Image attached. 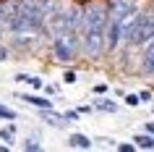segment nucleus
Wrapping results in <instances>:
<instances>
[{
	"instance_id": "nucleus-1",
	"label": "nucleus",
	"mask_w": 154,
	"mask_h": 152,
	"mask_svg": "<svg viewBox=\"0 0 154 152\" xmlns=\"http://www.w3.org/2000/svg\"><path fill=\"white\" fill-rule=\"evenodd\" d=\"M107 8L102 3H91L84 8V50L89 58H99L107 47Z\"/></svg>"
},
{
	"instance_id": "nucleus-2",
	"label": "nucleus",
	"mask_w": 154,
	"mask_h": 152,
	"mask_svg": "<svg viewBox=\"0 0 154 152\" xmlns=\"http://www.w3.org/2000/svg\"><path fill=\"white\" fill-rule=\"evenodd\" d=\"M154 37V11H149V13H138L136 18V29H133V34H131L128 45H144V42H149Z\"/></svg>"
},
{
	"instance_id": "nucleus-3",
	"label": "nucleus",
	"mask_w": 154,
	"mask_h": 152,
	"mask_svg": "<svg viewBox=\"0 0 154 152\" xmlns=\"http://www.w3.org/2000/svg\"><path fill=\"white\" fill-rule=\"evenodd\" d=\"M120 40H123V34H120V21L110 16V21H107V47L115 50L118 45H120Z\"/></svg>"
},
{
	"instance_id": "nucleus-4",
	"label": "nucleus",
	"mask_w": 154,
	"mask_h": 152,
	"mask_svg": "<svg viewBox=\"0 0 154 152\" xmlns=\"http://www.w3.org/2000/svg\"><path fill=\"white\" fill-rule=\"evenodd\" d=\"M141 66L146 73H154V37L144 42V55H141Z\"/></svg>"
},
{
	"instance_id": "nucleus-5",
	"label": "nucleus",
	"mask_w": 154,
	"mask_h": 152,
	"mask_svg": "<svg viewBox=\"0 0 154 152\" xmlns=\"http://www.w3.org/2000/svg\"><path fill=\"white\" fill-rule=\"evenodd\" d=\"M136 8V0H110V11H112V16H123V13H128V11Z\"/></svg>"
},
{
	"instance_id": "nucleus-6",
	"label": "nucleus",
	"mask_w": 154,
	"mask_h": 152,
	"mask_svg": "<svg viewBox=\"0 0 154 152\" xmlns=\"http://www.w3.org/2000/svg\"><path fill=\"white\" fill-rule=\"evenodd\" d=\"M71 147H73V150H89L91 139H89V136H84V134H73L71 136Z\"/></svg>"
},
{
	"instance_id": "nucleus-7",
	"label": "nucleus",
	"mask_w": 154,
	"mask_h": 152,
	"mask_svg": "<svg viewBox=\"0 0 154 152\" xmlns=\"http://www.w3.org/2000/svg\"><path fill=\"white\" fill-rule=\"evenodd\" d=\"M21 100H26V102L34 105V108H42V110H50V108H52V102H50V100H45V97H32V95H26V97H21Z\"/></svg>"
},
{
	"instance_id": "nucleus-8",
	"label": "nucleus",
	"mask_w": 154,
	"mask_h": 152,
	"mask_svg": "<svg viewBox=\"0 0 154 152\" xmlns=\"http://www.w3.org/2000/svg\"><path fill=\"white\" fill-rule=\"evenodd\" d=\"M133 142H136V147H141V150H154V139L149 134H138Z\"/></svg>"
},
{
	"instance_id": "nucleus-9",
	"label": "nucleus",
	"mask_w": 154,
	"mask_h": 152,
	"mask_svg": "<svg viewBox=\"0 0 154 152\" xmlns=\"http://www.w3.org/2000/svg\"><path fill=\"white\" fill-rule=\"evenodd\" d=\"M0 139H3V142H13V139H16V128H13V126L0 128Z\"/></svg>"
},
{
	"instance_id": "nucleus-10",
	"label": "nucleus",
	"mask_w": 154,
	"mask_h": 152,
	"mask_svg": "<svg viewBox=\"0 0 154 152\" xmlns=\"http://www.w3.org/2000/svg\"><path fill=\"white\" fill-rule=\"evenodd\" d=\"M97 108H99V110H107V113H115V110H118V105H115V102H107V100H105V102L99 100Z\"/></svg>"
},
{
	"instance_id": "nucleus-11",
	"label": "nucleus",
	"mask_w": 154,
	"mask_h": 152,
	"mask_svg": "<svg viewBox=\"0 0 154 152\" xmlns=\"http://www.w3.org/2000/svg\"><path fill=\"white\" fill-rule=\"evenodd\" d=\"M24 150H42V144L39 142H37V139H34V136H29V139H26V144H24Z\"/></svg>"
},
{
	"instance_id": "nucleus-12",
	"label": "nucleus",
	"mask_w": 154,
	"mask_h": 152,
	"mask_svg": "<svg viewBox=\"0 0 154 152\" xmlns=\"http://www.w3.org/2000/svg\"><path fill=\"white\" fill-rule=\"evenodd\" d=\"M0 118H8V121H13V118H16V113L11 110V108H5V105H0Z\"/></svg>"
},
{
	"instance_id": "nucleus-13",
	"label": "nucleus",
	"mask_w": 154,
	"mask_h": 152,
	"mask_svg": "<svg viewBox=\"0 0 154 152\" xmlns=\"http://www.w3.org/2000/svg\"><path fill=\"white\" fill-rule=\"evenodd\" d=\"M138 102H141V100H138V95H125V105H131V108H136Z\"/></svg>"
},
{
	"instance_id": "nucleus-14",
	"label": "nucleus",
	"mask_w": 154,
	"mask_h": 152,
	"mask_svg": "<svg viewBox=\"0 0 154 152\" xmlns=\"http://www.w3.org/2000/svg\"><path fill=\"white\" fill-rule=\"evenodd\" d=\"M63 81H65V84H76V73H73V71H68V73L63 76Z\"/></svg>"
},
{
	"instance_id": "nucleus-15",
	"label": "nucleus",
	"mask_w": 154,
	"mask_h": 152,
	"mask_svg": "<svg viewBox=\"0 0 154 152\" xmlns=\"http://www.w3.org/2000/svg\"><path fill=\"white\" fill-rule=\"evenodd\" d=\"M138 100H141V102H152V92H141Z\"/></svg>"
},
{
	"instance_id": "nucleus-16",
	"label": "nucleus",
	"mask_w": 154,
	"mask_h": 152,
	"mask_svg": "<svg viewBox=\"0 0 154 152\" xmlns=\"http://www.w3.org/2000/svg\"><path fill=\"white\" fill-rule=\"evenodd\" d=\"M94 92H99V95H105V92H107V87H105V84H97V87H94Z\"/></svg>"
},
{
	"instance_id": "nucleus-17",
	"label": "nucleus",
	"mask_w": 154,
	"mask_h": 152,
	"mask_svg": "<svg viewBox=\"0 0 154 152\" xmlns=\"http://www.w3.org/2000/svg\"><path fill=\"white\" fill-rule=\"evenodd\" d=\"M0 60H8V50L5 47H0Z\"/></svg>"
},
{
	"instance_id": "nucleus-18",
	"label": "nucleus",
	"mask_w": 154,
	"mask_h": 152,
	"mask_svg": "<svg viewBox=\"0 0 154 152\" xmlns=\"http://www.w3.org/2000/svg\"><path fill=\"white\" fill-rule=\"evenodd\" d=\"M0 26H3V8H0Z\"/></svg>"
}]
</instances>
